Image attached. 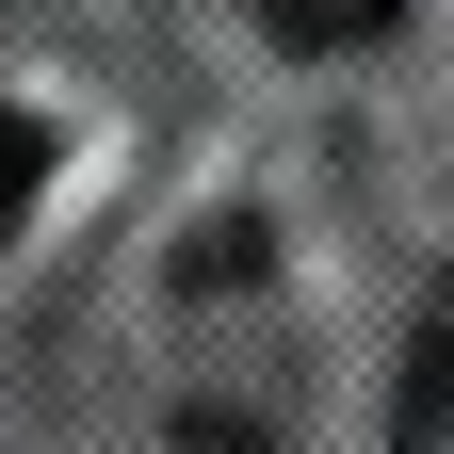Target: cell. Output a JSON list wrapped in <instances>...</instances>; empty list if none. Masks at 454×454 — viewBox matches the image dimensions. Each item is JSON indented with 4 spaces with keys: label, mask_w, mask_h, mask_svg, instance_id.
Here are the masks:
<instances>
[{
    "label": "cell",
    "mask_w": 454,
    "mask_h": 454,
    "mask_svg": "<svg viewBox=\"0 0 454 454\" xmlns=\"http://www.w3.org/2000/svg\"><path fill=\"white\" fill-rule=\"evenodd\" d=\"M389 454H454V260H438V293H422L406 389H389Z\"/></svg>",
    "instance_id": "6da1fadb"
},
{
    "label": "cell",
    "mask_w": 454,
    "mask_h": 454,
    "mask_svg": "<svg viewBox=\"0 0 454 454\" xmlns=\"http://www.w3.org/2000/svg\"><path fill=\"white\" fill-rule=\"evenodd\" d=\"M244 17H260L276 49H373L389 17H406V0H244Z\"/></svg>",
    "instance_id": "7a4b0ae2"
},
{
    "label": "cell",
    "mask_w": 454,
    "mask_h": 454,
    "mask_svg": "<svg viewBox=\"0 0 454 454\" xmlns=\"http://www.w3.org/2000/svg\"><path fill=\"white\" fill-rule=\"evenodd\" d=\"M33 195H49V130H33L17 98H0V244L33 227Z\"/></svg>",
    "instance_id": "3957f363"
}]
</instances>
